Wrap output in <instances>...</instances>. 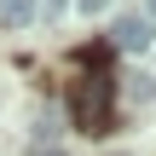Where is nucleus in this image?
Here are the masks:
<instances>
[{"label": "nucleus", "instance_id": "nucleus-1", "mask_svg": "<svg viewBox=\"0 0 156 156\" xmlns=\"http://www.w3.org/2000/svg\"><path fill=\"white\" fill-rule=\"evenodd\" d=\"M69 116L81 133H110L116 127V75L110 69H81L69 81Z\"/></svg>", "mask_w": 156, "mask_h": 156}, {"label": "nucleus", "instance_id": "nucleus-2", "mask_svg": "<svg viewBox=\"0 0 156 156\" xmlns=\"http://www.w3.org/2000/svg\"><path fill=\"white\" fill-rule=\"evenodd\" d=\"M110 46H122V52H151L156 46V17L151 12H122V17L110 23Z\"/></svg>", "mask_w": 156, "mask_h": 156}, {"label": "nucleus", "instance_id": "nucleus-3", "mask_svg": "<svg viewBox=\"0 0 156 156\" xmlns=\"http://www.w3.org/2000/svg\"><path fill=\"white\" fill-rule=\"evenodd\" d=\"M35 6L41 0H0V23L6 29H23V23H35Z\"/></svg>", "mask_w": 156, "mask_h": 156}, {"label": "nucleus", "instance_id": "nucleus-4", "mask_svg": "<svg viewBox=\"0 0 156 156\" xmlns=\"http://www.w3.org/2000/svg\"><path fill=\"white\" fill-rule=\"evenodd\" d=\"M35 139H58V116H52V110L35 116Z\"/></svg>", "mask_w": 156, "mask_h": 156}, {"label": "nucleus", "instance_id": "nucleus-5", "mask_svg": "<svg viewBox=\"0 0 156 156\" xmlns=\"http://www.w3.org/2000/svg\"><path fill=\"white\" fill-rule=\"evenodd\" d=\"M133 98H145V104H151V98H156V75H139V81H133Z\"/></svg>", "mask_w": 156, "mask_h": 156}, {"label": "nucleus", "instance_id": "nucleus-6", "mask_svg": "<svg viewBox=\"0 0 156 156\" xmlns=\"http://www.w3.org/2000/svg\"><path fill=\"white\" fill-rule=\"evenodd\" d=\"M75 6H81V12H87V17H93V12H104V6H110V0H75Z\"/></svg>", "mask_w": 156, "mask_h": 156}, {"label": "nucleus", "instance_id": "nucleus-7", "mask_svg": "<svg viewBox=\"0 0 156 156\" xmlns=\"http://www.w3.org/2000/svg\"><path fill=\"white\" fill-rule=\"evenodd\" d=\"M29 156H64V151H58V145H35Z\"/></svg>", "mask_w": 156, "mask_h": 156}, {"label": "nucleus", "instance_id": "nucleus-8", "mask_svg": "<svg viewBox=\"0 0 156 156\" xmlns=\"http://www.w3.org/2000/svg\"><path fill=\"white\" fill-rule=\"evenodd\" d=\"M64 6H69V0H46V17H58V12H64Z\"/></svg>", "mask_w": 156, "mask_h": 156}, {"label": "nucleus", "instance_id": "nucleus-9", "mask_svg": "<svg viewBox=\"0 0 156 156\" xmlns=\"http://www.w3.org/2000/svg\"><path fill=\"white\" fill-rule=\"evenodd\" d=\"M151 17H156V0H151Z\"/></svg>", "mask_w": 156, "mask_h": 156}]
</instances>
